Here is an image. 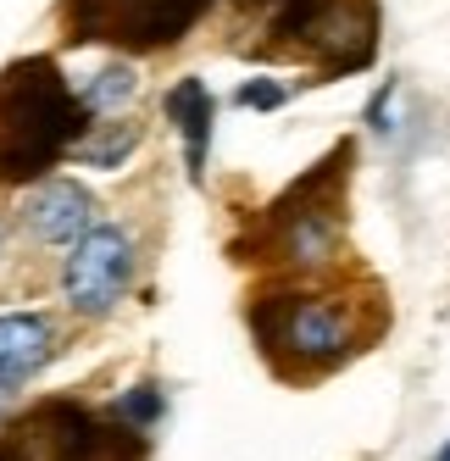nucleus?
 <instances>
[{
    "label": "nucleus",
    "instance_id": "12",
    "mask_svg": "<svg viewBox=\"0 0 450 461\" xmlns=\"http://www.w3.org/2000/svg\"><path fill=\"white\" fill-rule=\"evenodd\" d=\"M0 261H6V217H0Z\"/></svg>",
    "mask_w": 450,
    "mask_h": 461
},
{
    "label": "nucleus",
    "instance_id": "6",
    "mask_svg": "<svg viewBox=\"0 0 450 461\" xmlns=\"http://www.w3.org/2000/svg\"><path fill=\"white\" fill-rule=\"evenodd\" d=\"M61 350V328L45 312H6L0 317V389H17L45 373Z\"/></svg>",
    "mask_w": 450,
    "mask_h": 461
},
{
    "label": "nucleus",
    "instance_id": "2",
    "mask_svg": "<svg viewBox=\"0 0 450 461\" xmlns=\"http://www.w3.org/2000/svg\"><path fill=\"white\" fill-rule=\"evenodd\" d=\"M89 112L50 56H28L0 73V184L45 178L78 145Z\"/></svg>",
    "mask_w": 450,
    "mask_h": 461
},
{
    "label": "nucleus",
    "instance_id": "7",
    "mask_svg": "<svg viewBox=\"0 0 450 461\" xmlns=\"http://www.w3.org/2000/svg\"><path fill=\"white\" fill-rule=\"evenodd\" d=\"M167 117L178 122L184 134V161H189V178H206V150H212V89L201 78H184L167 89Z\"/></svg>",
    "mask_w": 450,
    "mask_h": 461
},
{
    "label": "nucleus",
    "instance_id": "4",
    "mask_svg": "<svg viewBox=\"0 0 450 461\" xmlns=\"http://www.w3.org/2000/svg\"><path fill=\"white\" fill-rule=\"evenodd\" d=\"M134 284V240L117 222H94L84 240H73V256L61 267V294L78 317H112L117 301Z\"/></svg>",
    "mask_w": 450,
    "mask_h": 461
},
{
    "label": "nucleus",
    "instance_id": "13",
    "mask_svg": "<svg viewBox=\"0 0 450 461\" xmlns=\"http://www.w3.org/2000/svg\"><path fill=\"white\" fill-rule=\"evenodd\" d=\"M439 461H450V445H445V450H439Z\"/></svg>",
    "mask_w": 450,
    "mask_h": 461
},
{
    "label": "nucleus",
    "instance_id": "10",
    "mask_svg": "<svg viewBox=\"0 0 450 461\" xmlns=\"http://www.w3.org/2000/svg\"><path fill=\"white\" fill-rule=\"evenodd\" d=\"M117 422H128V428H140V434H145V428L156 422V417H162V389H156V384H140L134 394H128V401L112 411Z\"/></svg>",
    "mask_w": 450,
    "mask_h": 461
},
{
    "label": "nucleus",
    "instance_id": "5",
    "mask_svg": "<svg viewBox=\"0 0 450 461\" xmlns=\"http://www.w3.org/2000/svg\"><path fill=\"white\" fill-rule=\"evenodd\" d=\"M22 228L40 245H73L94 228V194L73 178H45L22 201Z\"/></svg>",
    "mask_w": 450,
    "mask_h": 461
},
{
    "label": "nucleus",
    "instance_id": "3",
    "mask_svg": "<svg viewBox=\"0 0 450 461\" xmlns=\"http://www.w3.org/2000/svg\"><path fill=\"white\" fill-rule=\"evenodd\" d=\"M0 461H145V439L128 422H94L84 406L50 401L0 434Z\"/></svg>",
    "mask_w": 450,
    "mask_h": 461
},
{
    "label": "nucleus",
    "instance_id": "1",
    "mask_svg": "<svg viewBox=\"0 0 450 461\" xmlns=\"http://www.w3.org/2000/svg\"><path fill=\"white\" fill-rule=\"evenodd\" d=\"M390 322V306L356 301L345 289H273L250 306V328L267 361L284 378H323L339 361L367 350V339Z\"/></svg>",
    "mask_w": 450,
    "mask_h": 461
},
{
    "label": "nucleus",
    "instance_id": "8",
    "mask_svg": "<svg viewBox=\"0 0 450 461\" xmlns=\"http://www.w3.org/2000/svg\"><path fill=\"white\" fill-rule=\"evenodd\" d=\"M134 145H140V122H122V128L117 122H89L68 156H78L84 167H122V161L134 156Z\"/></svg>",
    "mask_w": 450,
    "mask_h": 461
},
{
    "label": "nucleus",
    "instance_id": "9",
    "mask_svg": "<svg viewBox=\"0 0 450 461\" xmlns=\"http://www.w3.org/2000/svg\"><path fill=\"white\" fill-rule=\"evenodd\" d=\"M134 89H140L134 68H106V73H94V84H84V89H78V101H84V112H89V117H101V112L128 106V101H134Z\"/></svg>",
    "mask_w": 450,
    "mask_h": 461
},
{
    "label": "nucleus",
    "instance_id": "11",
    "mask_svg": "<svg viewBox=\"0 0 450 461\" xmlns=\"http://www.w3.org/2000/svg\"><path fill=\"white\" fill-rule=\"evenodd\" d=\"M278 101H284V89H273V84H245L239 89V106H256V112H267Z\"/></svg>",
    "mask_w": 450,
    "mask_h": 461
},
{
    "label": "nucleus",
    "instance_id": "14",
    "mask_svg": "<svg viewBox=\"0 0 450 461\" xmlns=\"http://www.w3.org/2000/svg\"><path fill=\"white\" fill-rule=\"evenodd\" d=\"M0 406H6V389H0Z\"/></svg>",
    "mask_w": 450,
    "mask_h": 461
}]
</instances>
